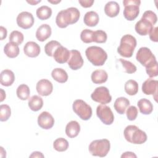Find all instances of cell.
<instances>
[{
    "instance_id": "cell-15",
    "label": "cell",
    "mask_w": 158,
    "mask_h": 158,
    "mask_svg": "<svg viewBox=\"0 0 158 158\" xmlns=\"http://www.w3.org/2000/svg\"><path fill=\"white\" fill-rule=\"evenodd\" d=\"M153 28V25L150 22L142 18L136 22L135 27L136 32L141 36H145L149 34Z\"/></svg>"
},
{
    "instance_id": "cell-27",
    "label": "cell",
    "mask_w": 158,
    "mask_h": 158,
    "mask_svg": "<svg viewBox=\"0 0 158 158\" xmlns=\"http://www.w3.org/2000/svg\"><path fill=\"white\" fill-rule=\"evenodd\" d=\"M51 76L56 81L64 83L68 80V74L66 71L61 68H56L52 70Z\"/></svg>"
},
{
    "instance_id": "cell-32",
    "label": "cell",
    "mask_w": 158,
    "mask_h": 158,
    "mask_svg": "<svg viewBox=\"0 0 158 158\" xmlns=\"http://www.w3.org/2000/svg\"><path fill=\"white\" fill-rule=\"evenodd\" d=\"M17 96V97L23 101L27 100L28 99L30 94V91L29 87L25 85V84H22L18 86L16 91Z\"/></svg>"
},
{
    "instance_id": "cell-39",
    "label": "cell",
    "mask_w": 158,
    "mask_h": 158,
    "mask_svg": "<svg viewBox=\"0 0 158 158\" xmlns=\"http://www.w3.org/2000/svg\"><path fill=\"white\" fill-rule=\"evenodd\" d=\"M146 72L149 77H155L158 75V64L157 60L146 67Z\"/></svg>"
},
{
    "instance_id": "cell-46",
    "label": "cell",
    "mask_w": 158,
    "mask_h": 158,
    "mask_svg": "<svg viewBox=\"0 0 158 158\" xmlns=\"http://www.w3.org/2000/svg\"><path fill=\"white\" fill-rule=\"evenodd\" d=\"M121 157H136V156L132 152H125L121 156Z\"/></svg>"
},
{
    "instance_id": "cell-9",
    "label": "cell",
    "mask_w": 158,
    "mask_h": 158,
    "mask_svg": "<svg viewBox=\"0 0 158 158\" xmlns=\"http://www.w3.org/2000/svg\"><path fill=\"white\" fill-rule=\"evenodd\" d=\"M136 59L145 67L153 62L156 61L155 56L150 49L146 47H141L138 49L136 55Z\"/></svg>"
},
{
    "instance_id": "cell-43",
    "label": "cell",
    "mask_w": 158,
    "mask_h": 158,
    "mask_svg": "<svg viewBox=\"0 0 158 158\" xmlns=\"http://www.w3.org/2000/svg\"><path fill=\"white\" fill-rule=\"evenodd\" d=\"M149 38L152 41H158V28L154 27L149 33Z\"/></svg>"
},
{
    "instance_id": "cell-7",
    "label": "cell",
    "mask_w": 158,
    "mask_h": 158,
    "mask_svg": "<svg viewBox=\"0 0 158 158\" xmlns=\"http://www.w3.org/2000/svg\"><path fill=\"white\" fill-rule=\"evenodd\" d=\"M73 112L83 120H88L92 116V109L81 99L75 100L72 105Z\"/></svg>"
},
{
    "instance_id": "cell-14",
    "label": "cell",
    "mask_w": 158,
    "mask_h": 158,
    "mask_svg": "<svg viewBox=\"0 0 158 158\" xmlns=\"http://www.w3.org/2000/svg\"><path fill=\"white\" fill-rule=\"evenodd\" d=\"M38 93L42 96H47L51 94L53 90L52 83L47 79H41L38 81L36 86Z\"/></svg>"
},
{
    "instance_id": "cell-22",
    "label": "cell",
    "mask_w": 158,
    "mask_h": 158,
    "mask_svg": "<svg viewBox=\"0 0 158 158\" xmlns=\"http://www.w3.org/2000/svg\"><path fill=\"white\" fill-rule=\"evenodd\" d=\"M120 12V6L115 1H109L106 3L104 7L105 14L110 17H114L117 16Z\"/></svg>"
},
{
    "instance_id": "cell-45",
    "label": "cell",
    "mask_w": 158,
    "mask_h": 158,
    "mask_svg": "<svg viewBox=\"0 0 158 158\" xmlns=\"http://www.w3.org/2000/svg\"><path fill=\"white\" fill-rule=\"evenodd\" d=\"M7 29L6 28H4L2 26L0 27V35H1V40H3L4 39H5L7 36Z\"/></svg>"
},
{
    "instance_id": "cell-50",
    "label": "cell",
    "mask_w": 158,
    "mask_h": 158,
    "mask_svg": "<svg viewBox=\"0 0 158 158\" xmlns=\"http://www.w3.org/2000/svg\"><path fill=\"white\" fill-rule=\"evenodd\" d=\"M48 1L49 2H51V3H52V4H57V3H59V2H60V0L57 1H51V0H48Z\"/></svg>"
},
{
    "instance_id": "cell-6",
    "label": "cell",
    "mask_w": 158,
    "mask_h": 158,
    "mask_svg": "<svg viewBox=\"0 0 158 158\" xmlns=\"http://www.w3.org/2000/svg\"><path fill=\"white\" fill-rule=\"evenodd\" d=\"M139 0H124L123 4L125 7L123 14L124 17L129 21L135 20L139 13Z\"/></svg>"
},
{
    "instance_id": "cell-33",
    "label": "cell",
    "mask_w": 158,
    "mask_h": 158,
    "mask_svg": "<svg viewBox=\"0 0 158 158\" xmlns=\"http://www.w3.org/2000/svg\"><path fill=\"white\" fill-rule=\"evenodd\" d=\"M53 147L57 151L63 152L68 149L69 142L65 138H59L54 141Z\"/></svg>"
},
{
    "instance_id": "cell-21",
    "label": "cell",
    "mask_w": 158,
    "mask_h": 158,
    "mask_svg": "<svg viewBox=\"0 0 158 158\" xmlns=\"http://www.w3.org/2000/svg\"><path fill=\"white\" fill-rule=\"evenodd\" d=\"M80 131V125L78 122L72 120L69 122L65 127V133L69 138H73L78 136Z\"/></svg>"
},
{
    "instance_id": "cell-19",
    "label": "cell",
    "mask_w": 158,
    "mask_h": 158,
    "mask_svg": "<svg viewBox=\"0 0 158 158\" xmlns=\"http://www.w3.org/2000/svg\"><path fill=\"white\" fill-rule=\"evenodd\" d=\"M51 28L48 24H42L36 31V38L40 41H44L51 35Z\"/></svg>"
},
{
    "instance_id": "cell-49",
    "label": "cell",
    "mask_w": 158,
    "mask_h": 158,
    "mask_svg": "<svg viewBox=\"0 0 158 158\" xmlns=\"http://www.w3.org/2000/svg\"><path fill=\"white\" fill-rule=\"evenodd\" d=\"M1 102H2V101H3V100L6 98V93H4V90L2 89H1Z\"/></svg>"
},
{
    "instance_id": "cell-40",
    "label": "cell",
    "mask_w": 158,
    "mask_h": 158,
    "mask_svg": "<svg viewBox=\"0 0 158 158\" xmlns=\"http://www.w3.org/2000/svg\"><path fill=\"white\" fill-rule=\"evenodd\" d=\"M93 31L89 29L83 30L80 34V38L81 41L85 43H90L93 42Z\"/></svg>"
},
{
    "instance_id": "cell-4",
    "label": "cell",
    "mask_w": 158,
    "mask_h": 158,
    "mask_svg": "<svg viewBox=\"0 0 158 158\" xmlns=\"http://www.w3.org/2000/svg\"><path fill=\"white\" fill-rule=\"evenodd\" d=\"M136 40L133 36L129 34L125 35L120 40L117 52L122 57H131L136 46Z\"/></svg>"
},
{
    "instance_id": "cell-38",
    "label": "cell",
    "mask_w": 158,
    "mask_h": 158,
    "mask_svg": "<svg viewBox=\"0 0 158 158\" xmlns=\"http://www.w3.org/2000/svg\"><path fill=\"white\" fill-rule=\"evenodd\" d=\"M11 115V109L7 104L0 106V120L1 122L7 121Z\"/></svg>"
},
{
    "instance_id": "cell-44",
    "label": "cell",
    "mask_w": 158,
    "mask_h": 158,
    "mask_svg": "<svg viewBox=\"0 0 158 158\" xmlns=\"http://www.w3.org/2000/svg\"><path fill=\"white\" fill-rule=\"evenodd\" d=\"M78 2L80 4V5L85 7V8H88V7H90L92 6L93 4L94 3V1L93 0H79Z\"/></svg>"
},
{
    "instance_id": "cell-30",
    "label": "cell",
    "mask_w": 158,
    "mask_h": 158,
    "mask_svg": "<svg viewBox=\"0 0 158 158\" xmlns=\"http://www.w3.org/2000/svg\"><path fill=\"white\" fill-rule=\"evenodd\" d=\"M37 17L41 20L48 19L52 15V9L47 6H42L38 7L36 12Z\"/></svg>"
},
{
    "instance_id": "cell-29",
    "label": "cell",
    "mask_w": 158,
    "mask_h": 158,
    "mask_svg": "<svg viewBox=\"0 0 158 158\" xmlns=\"http://www.w3.org/2000/svg\"><path fill=\"white\" fill-rule=\"evenodd\" d=\"M28 107L31 110L36 112L42 108L43 106V100L40 96L33 95L28 99Z\"/></svg>"
},
{
    "instance_id": "cell-17",
    "label": "cell",
    "mask_w": 158,
    "mask_h": 158,
    "mask_svg": "<svg viewBox=\"0 0 158 158\" xmlns=\"http://www.w3.org/2000/svg\"><path fill=\"white\" fill-rule=\"evenodd\" d=\"M157 80L148 78L142 85V91L146 95L157 94Z\"/></svg>"
},
{
    "instance_id": "cell-12",
    "label": "cell",
    "mask_w": 158,
    "mask_h": 158,
    "mask_svg": "<svg viewBox=\"0 0 158 158\" xmlns=\"http://www.w3.org/2000/svg\"><path fill=\"white\" fill-rule=\"evenodd\" d=\"M70 57L67 61L69 67L73 70L80 69L83 65V59L81 53L75 49L71 50Z\"/></svg>"
},
{
    "instance_id": "cell-41",
    "label": "cell",
    "mask_w": 158,
    "mask_h": 158,
    "mask_svg": "<svg viewBox=\"0 0 158 158\" xmlns=\"http://www.w3.org/2000/svg\"><path fill=\"white\" fill-rule=\"evenodd\" d=\"M142 19H144L150 22L153 25L157 22V17L156 14L152 10H146L142 15Z\"/></svg>"
},
{
    "instance_id": "cell-8",
    "label": "cell",
    "mask_w": 158,
    "mask_h": 158,
    "mask_svg": "<svg viewBox=\"0 0 158 158\" xmlns=\"http://www.w3.org/2000/svg\"><path fill=\"white\" fill-rule=\"evenodd\" d=\"M91 98L94 101L102 104H108L112 101L109 91L105 86L97 87L91 94Z\"/></svg>"
},
{
    "instance_id": "cell-23",
    "label": "cell",
    "mask_w": 158,
    "mask_h": 158,
    "mask_svg": "<svg viewBox=\"0 0 158 158\" xmlns=\"http://www.w3.org/2000/svg\"><path fill=\"white\" fill-rule=\"evenodd\" d=\"M91 80L95 84L105 83L108 78V75L104 70H96L91 73Z\"/></svg>"
},
{
    "instance_id": "cell-13",
    "label": "cell",
    "mask_w": 158,
    "mask_h": 158,
    "mask_svg": "<svg viewBox=\"0 0 158 158\" xmlns=\"http://www.w3.org/2000/svg\"><path fill=\"white\" fill-rule=\"evenodd\" d=\"M38 124L41 128L49 130L53 127L54 124V118L49 112L44 111L38 117Z\"/></svg>"
},
{
    "instance_id": "cell-42",
    "label": "cell",
    "mask_w": 158,
    "mask_h": 158,
    "mask_svg": "<svg viewBox=\"0 0 158 158\" xmlns=\"http://www.w3.org/2000/svg\"><path fill=\"white\" fill-rule=\"evenodd\" d=\"M126 114L127 118L129 120H135L138 115V109L134 106H131L128 108H127Z\"/></svg>"
},
{
    "instance_id": "cell-10",
    "label": "cell",
    "mask_w": 158,
    "mask_h": 158,
    "mask_svg": "<svg viewBox=\"0 0 158 158\" xmlns=\"http://www.w3.org/2000/svg\"><path fill=\"white\" fill-rule=\"evenodd\" d=\"M96 115L105 125H111L114 122V114L110 108L105 104H101L97 107Z\"/></svg>"
},
{
    "instance_id": "cell-48",
    "label": "cell",
    "mask_w": 158,
    "mask_h": 158,
    "mask_svg": "<svg viewBox=\"0 0 158 158\" xmlns=\"http://www.w3.org/2000/svg\"><path fill=\"white\" fill-rule=\"evenodd\" d=\"M41 2V0H40V1H27V2L28 3H29V4H31V5H35V4H38V2Z\"/></svg>"
},
{
    "instance_id": "cell-2",
    "label": "cell",
    "mask_w": 158,
    "mask_h": 158,
    "mask_svg": "<svg viewBox=\"0 0 158 158\" xmlns=\"http://www.w3.org/2000/svg\"><path fill=\"white\" fill-rule=\"evenodd\" d=\"M123 135L125 139L135 144H141L147 140V135L144 131L136 125H128L124 130Z\"/></svg>"
},
{
    "instance_id": "cell-20",
    "label": "cell",
    "mask_w": 158,
    "mask_h": 158,
    "mask_svg": "<svg viewBox=\"0 0 158 158\" xmlns=\"http://www.w3.org/2000/svg\"><path fill=\"white\" fill-rule=\"evenodd\" d=\"M15 80L14 72L9 69H5L1 72L0 82L2 86H9L12 85Z\"/></svg>"
},
{
    "instance_id": "cell-37",
    "label": "cell",
    "mask_w": 158,
    "mask_h": 158,
    "mask_svg": "<svg viewBox=\"0 0 158 158\" xmlns=\"http://www.w3.org/2000/svg\"><path fill=\"white\" fill-rule=\"evenodd\" d=\"M107 36L106 33L103 30L94 31L93 35V42L97 43H104L107 41Z\"/></svg>"
},
{
    "instance_id": "cell-31",
    "label": "cell",
    "mask_w": 158,
    "mask_h": 158,
    "mask_svg": "<svg viewBox=\"0 0 158 158\" xmlns=\"http://www.w3.org/2000/svg\"><path fill=\"white\" fill-rule=\"evenodd\" d=\"M125 92L130 96L135 95L138 91V84L133 80H129L126 81L124 86Z\"/></svg>"
},
{
    "instance_id": "cell-26",
    "label": "cell",
    "mask_w": 158,
    "mask_h": 158,
    "mask_svg": "<svg viewBox=\"0 0 158 158\" xmlns=\"http://www.w3.org/2000/svg\"><path fill=\"white\" fill-rule=\"evenodd\" d=\"M137 105L141 114L144 115L150 114L153 110V106L151 101L147 99L143 98L138 101Z\"/></svg>"
},
{
    "instance_id": "cell-36",
    "label": "cell",
    "mask_w": 158,
    "mask_h": 158,
    "mask_svg": "<svg viewBox=\"0 0 158 158\" xmlns=\"http://www.w3.org/2000/svg\"><path fill=\"white\" fill-rule=\"evenodd\" d=\"M118 61L120 62L124 72L127 73H133L136 71V67L131 62L123 59H119Z\"/></svg>"
},
{
    "instance_id": "cell-5",
    "label": "cell",
    "mask_w": 158,
    "mask_h": 158,
    "mask_svg": "<svg viewBox=\"0 0 158 158\" xmlns=\"http://www.w3.org/2000/svg\"><path fill=\"white\" fill-rule=\"evenodd\" d=\"M110 148V141L107 139H96L93 141L89 145V151L92 156L105 157Z\"/></svg>"
},
{
    "instance_id": "cell-24",
    "label": "cell",
    "mask_w": 158,
    "mask_h": 158,
    "mask_svg": "<svg viewBox=\"0 0 158 158\" xmlns=\"http://www.w3.org/2000/svg\"><path fill=\"white\" fill-rule=\"evenodd\" d=\"M130 105V101L124 97L118 98L114 104V109L119 114H123Z\"/></svg>"
},
{
    "instance_id": "cell-35",
    "label": "cell",
    "mask_w": 158,
    "mask_h": 158,
    "mask_svg": "<svg viewBox=\"0 0 158 158\" xmlns=\"http://www.w3.org/2000/svg\"><path fill=\"white\" fill-rule=\"evenodd\" d=\"M9 41L17 45L21 44L23 41L24 36L22 32L17 30L12 31L9 35Z\"/></svg>"
},
{
    "instance_id": "cell-1",
    "label": "cell",
    "mask_w": 158,
    "mask_h": 158,
    "mask_svg": "<svg viewBox=\"0 0 158 158\" xmlns=\"http://www.w3.org/2000/svg\"><path fill=\"white\" fill-rule=\"evenodd\" d=\"M80 16V13L77 8L69 7L58 12L56 23L59 28H64L69 25L75 23L79 20Z\"/></svg>"
},
{
    "instance_id": "cell-16",
    "label": "cell",
    "mask_w": 158,
    "mask_h": 158,
    "mask_svg": "<svg viewBox=\"0 0 158 158\" xmlns=\"http://www.w3.org/2000/svg\"><path fill=\"white\" fill-rule=\"evenodd\" d=\"M70 52L62 45L58 47L54 52V59L59 64H64L67 62L70 57Z\"/></svg>"
},
{
    "instance_id": "cell-34",
    "label": "cell",
    "mask_w": 158,
    "mask_h": 158,
    "mask_svg": "<svg viewBox=\"0 0 158 158\" xmlns=\"http://www.w3.org/2000/svg\"><path fill=\"white\" fill-rule=\"evenodd\" d=\"M60 46H61L60 43L55 40H52L47 43L44 46V51L46 54H47L48 56L53 57L54 51Z\"/></svg>"
},
{
    "instance_id": "cell-18",
    "label": "cell",
    "mask_w": 158,
    "mask_h": 158,
    "mask_svg": "<svg viewBox=\"0 0 158 158\" xmlns=\"http://www.w3.org/2000/svg\"><path fill=\"white\" fill-rule=\"evenodd\" d=\"M41 51L40 46L34 41L27 42L23 47L25 54L30 57H36L38 56Z\"/></svg>"
},
{
    "instance_id": "cell-11",
    "label": "cell",
    "mask_w": 158,
    "mask_h": 158,
    "mask_svg": "<svg viewBox=\"0 0 158 158\" xmlns=\"http://www.w3.org/2000/svg\"><path fill=\"white\" fill-rule=\"evenodd\" d=\"M35 19L31 13L23 11L20 12L17 17V23L19 27L23 29H28L34 24Z\"/></svg>"
},
{
    "instance_id": "cell-25",
    "label": "cell",
    "mask_w": 158,
    "mask_h": 158,
    "mask_svg": "<svg viewBox=\"0 0 158 158\" xmlns=\"http://www.w3.org/2000/svg\"><path fill=\"white\" fill-rule=\"evenodd\" d=\"M99 20V15L94 11L87 12L83 18L85 24L88 27H95L98 23Z\"/></svg>"
},
{
    "instance_id": "cell-3",
    "label": "cell",
    "mask_w": 158,
    "mask_h": 158,
    "mask_svg": "<svg viewBox=\"0 0 158 158\" xmlns=\"http://www.w3.org/2000/svg\"><path fill=\"white\" fill-rule=\"evenodd\" d=\"M85 54L88 60L95 66H102L107 59L106 52L101 47L93 46L87 48Z\"/></svg>"
},
{
    "instance_id": "cell-28",
    "label": "cell",
    "mask_w": 158,
    "mask_h": 158,
    "mask_svg": "<svg viewBox=\"0 0 158 158\" xmlns=\"http://www.w3.org/2000/svg\"><path fill=\"white\" fill-rule=\"evenodd\" d=\"M4 52L8 57L15 58L19 54L20 49L17 44L9 42L4 46Z\"/></svg>"
},
{
    "instance_id": "cell-47",
    "label": "cell",
    "mask_w": 158,
    "mask_h": 158,
    "mask_svg": "<svg viewBox=\"0 0 158 158\" xmlns=\"http://www.w3.org/2000/svg\"><path fill=\"white\" fill-rule=\"evenodd\" d=\"M30 157H44V155L38 151H35L32 152V154L29 156Z\"/></svg>"
}]
</instances>
